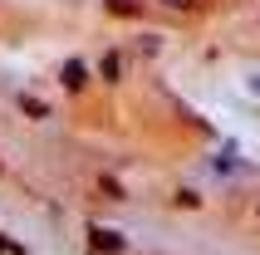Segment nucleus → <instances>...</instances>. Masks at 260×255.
Returning a JSON list of instances; mask_svg holds the SVG:
<instances>
[{
  "mask_svg": "<svg viewBox=\"0 0 260 255\" xmlns=\"http://www.w3.org/2000/svg\"><path fill=\"white\" fill-rule=\"evenodd\" d=\"M93 245H99V250H118L123 241H118V236H103V226H93Z\"/></svg>",
  "mask_w": 260,
  "mask_h": 255,
  "instance_id": "nucleus-1",
  "label": "nucleus"
},
{
  "mask_svg": "<svg viewBox=\"0 0 260 255\" xmlns=\"http://www.w3.org/2000/svg\"><path fill=\"white\" fill-rule=\"evenodd\" d=\"M64 84L79 88V84H84V69H79V64H69V69H64Z\"/></svg>",
  "mask_w": 260,
  "mask_h": 255,
  "instance_id": "nucleus-3",
  "label": "nucleus"
},
{
  "mask_svg": "<svg viewBox=\"0 0 260 255\" xmlns=\"http://www.w3.org/2000/svg\"><path fill=\"white\" fill-rule=\"evenodd\" d=\"M20 108H25V113H29V118H44V113H49V108H44V103H40V99H20Z\"/></svg>",
  "mask_w": 260,
  "mask_h": 255,
  "instance_id": "nucleus-2",
  "label": "nucleus"
}]
</instances>
